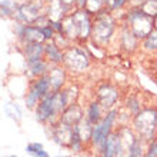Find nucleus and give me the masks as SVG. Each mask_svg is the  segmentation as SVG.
Instances as JSON below:
<instances>
[{
	"mask_svg": "<svg viewBox=\"0 0 157 157\" xmlns=\"http://www.w3.org/2000/svg\"><path fill=\"white\" fill-rule=\"evenodd\" d=\"M63 63L66 64V67L71 71H84L89 67L90 63V57L86 53V50L78 49V47H71L64 53V60Z\"/></svg>",
	"mask_w": 157,
	"mask_h": 157,
	"instance_id": "obj_7",
	"label": "nucleus"
},
{
	"mask_svg": "<svg viewBox=\"0 0 157 157\" xmlns=\"http://www.w3.org/2000/svg\"><path fill=\"white\" fill-rule=\"evenodd\" d=\"M27 64H29V69H30V71H32L33 76L41 77V76L47 75V63H46L43 59L30 60V62H27Z\"/></svg>",
	"mask_w": 157,
	"mask_h": 157,
	"instance_id": "obj_22",
	"label": "nucleus"
},
{
	"mask_svg": "<svg viewBox=\"0 0 157 157\" xmlns=\"http://www.w3.org/2000/svg\"><path fill=\"white\" fill-rule=\"evenodd\" d=\"M144 157H157V140L149 143V147L144 151Z\"/></svg>",
	"mask_w": 157,
	"mask_h": 157,
	"instance_id": "obj_30",
	"label": "nucleus"
},
{
	"mask_svg": "<svg viewBox=\"0 0 157 157\" xmlns=\"http://www.w3.org/2000/svg\"><path fill=\"white\" fill-rule=\"evenodd\" d=\"M59 157H73V156H59Z\"/></svg>",
	"mask_w": 157,
	"mask_h": 157,
	"instance_id": "obj_35",
	"label": "nucleus"
},
{
	"mask_svg": "<svg viewBox=\"0 0 157 157\" xmlns=\"http://www.w3.org/2000/svg\"><path fill=\"white\" fill-rule=\"evenodd\" d=\"M117 132V143H116V154L114 157H127L130 150H132L134 141L137 140V136L134 130L130 127H120L116 130Z\"/></svg>",
	"mask_w": 157,
	"mask_h": 157,
	"instance_id": "obj_8",
	"label": "nucleus"
},
{
	"mask_svg": "<svg viewBox=\"0 0 157 157\" xmlns=\"http://www.w3.org/2000/svg\"><path fill=\"white\" fill-rule=\"evenodd\" d=\"M9 157H16V156H9Z\"/></svg>",
	"mask_w": 157,
	"mask_h": 157,
	"instance_id": "obj_36",
	"label": "nucleus"
},
{
	"mask_svg": "<svg viewBox=\"0 0 157 157\" xmlns=\"http://www.w3.org/2000/svg\"><path fill=\"white\" fill-rule=\"evenodd\" d=\"M121 43H123V47H126V49H134L137 44V37L132 33L130 29H126L123 36H121Z\"/></svg>",
	"mask_w": 157,
	"mask_h": 157,
	"instance_id": "obj_24",
	"label": "nucleus"
},
{
	"mask_svg": "<svg viewBox=\"0 0 157 157\" xmlns=\"http://www.w3.org/2000/svg\"><path fill=\"white\" fill-rule=\"evenodd\" d=\"M73 17H75L76 26H77L78 39H84L86 40L89 36H91L93 21L90 20V13L86 12L84 9H80L76 13H73Z\"/></svg>",
	"mask_w": 157,
	"mask_h": 157,
	"instance_id": "obj_11",
	"label": "nucleus"
},
{
	"mask_svg": "<svg viewBox=\"0 0 157 157\" xmlns=\"http://www.w3.org/2000/svg\"><path fill=\"white\" fill-rule=\"evenodd\" d=\"M41 149H44V147H43V144L36 141V143H30V144H27V147H26V151H27L29 154H33L34 151L41 150Z\"/></svg>",
	"mask_w": 157,
	"mask_h": 157,
	"instance_id": "obj_31",
	"label": "nucleus"
},
{
	"mask_svg": "<svg viewBox=\"0 0 157 157\" xmlns=\"http://www.w3.org/2000/svg\"><path fill=\"white\" fill-rule=\"evenodd\" d=\"M116 143H117V132L114 130V132L110 133V136L106 139L103 147L100 150L99 156L100 157H114V154H116Z\"/></svg>",
	"mask_w": 157,
	"mask_h": 157,
	"instance_id": "obj_18",
	"label": "nucleus"
},
{
	"mask_svg": "<svg viewBox=\"0 0 157 157\" xmlns=\"http://www.w3.org/2000/svg\"><path fill=\"white\" fill-rule=\"evenodd\" d=\"M117 114H119V112H117L116 109H110V110H107L106 116H103V119L100 120L99 123L94 124L90 144L93 146V149H94L97 153H100V150L103 147L106 139H107V137L110 136V133L113 132V124H114V121H116L117 117H119Z\"/></svg>",
	"mask_w": 157,
	"mask_h": 157,
	"instance_id": "obj_2",
	"label": "nucleus"
},
{
	"mask_svg": "<svg viewBox=\"0 0 157 157\" xmlns=\"http://www.w3.org/2000/svg\"><path fill=\"white\" fill-rule=\"evenodd\" d=\"M17 4H13L12 0H2V14L3 16H10L12 13L17 10Z\"/></svg>",
	"mask_w": 157,
	"mask_h": 157,
	"instance_id": "obj_29",
	"label": "nucleus"
},
{
	"mask_svg": "<svg viewBox=\"0 0 157 157\" xmlns=\"http://www.w3.org/2000/svg\"><path fill=\"white\" fill-rule=\"evenodd\" d=\"M19 37L23 40L25 44H27V43H43V40H46L41 29L37 26H23Z\"/></svg>",
	"mask_w": 157,
	"mask_h": 157,
	"instance_id": "obj_14",
	"label": "nucleus"
},
{
	"mask_svg": "<svg viewBox=\"0 0 157 157\" xmlns=\"http://www.w3.org/2000/svg\"><path fill=\"white\" fill-rule=\"evenodd\" d=\"M50 82L47 75L39 77L36 82L30 86L29 93L26 96V106L29 109H36L37 104L40 103V100L50 93Z\"/></svg>",
	"mask_w": 157,
	"mask_h": 157,
	"instance_id": "obj_6",
	"label": "nucleus"
},
{
	"mask_svg": "<svg viewBox=\"0 0 157 157\" xmlns=\"http://www.w3.org/2000/svg\"><path fill=\"white\" fill-rule=\"evenodd\" d=\"M25 54L27 57V62L41 59V56L44 54V46L43 43H27L25 44Z\"/></svg>",
	"mask_w": 157,
	"mask_h": 157,
	"instance_id": "obj_20",
	"label": "nucleus"
},
{
	"mask_svg": "<svg viewBox=\"0 0 157 157\" xmlns=\"http://www.w3.org/2000/svg\"><path fill=\"white\" fill-rule=\"evenodd\" d=\"M44 54L47 56L52 63L54 64H59V63H62L64 60V54L62 53V50L59 47L56 43H47L44 46Z\"/></svg>",
	"mask_w": 157,
	"mask_h": 157,
	"instance_id": "obj_19",
	"label": "nucleus"
},
{
	"mask_svg": "<svg viewBox=\"0 0 157 157\" xmlns=\"http://www.w3.org/2000/svg\"><path fill=\"white\" fill-rule=\"evenodd\" d=\"M139 7L151 17H156L157 16V0H146L143 4H140Z\"/></svg>",
	"mask_w": 157,
	"mask_h": 157,
	"instance_id": "obj_25",
	"label": "nucleus"
},
{
	"mask_svg": "<svg viewBox=\"0 0 157 157\" xmlns=\"http://www.w3.org/2000/svg\"><path fill=\"white\" fill-rule=\"evenodd\" d=\"M47 77H49L50 82V90L52 91H59L62 89V86L64 84V80H66V71L63 70L62 67L54 66L52 70L47 73Z\"/></svg>",
	"mask_w": 157,
	"mask_h": 157,
	"instance_id": "obj_17",
	"label": "nucleus"
},
{
	"mask_svg": "<svg viewBox=\"0 0 157 157\" xmlns=\"http://www.w3.org/2000/svg\"><path fill=\"white\" fill-rule=\"evenodd\" d=\"M63 2H64V3H66L67 6H70V4L76 3V2H77V0H63Z\"/></svg>",
	"mask_w": 157,
	"mask_h": 157,
	"instance_id": "obj_33",
	"label": "nucleus"
},
{
	"mask_svg": "<svg viewBox=\"0 0 157 157\" xmlns=\"http://www.w3.org/2000/svg\"><path fill=\"white\" fill-rule=\"evenodd\" d=\"M52 134H53V140L59 146L70 149L71 137H73V126H69V124L57 120L52 126Z\"/></svg>",
	"mask_w": 157,
	"mask_h": 157,
	"instance_id": "obj_9",
	"label": "nucleus"
},
{
	"mask_svg": "<svg viewBox=\"0 0 157 157\" xmlns=\"http://www.w3.org/2000/svg\"><path fill=\"white\" fill-rule=\"evenodd\" d=\"M143 143L144 140H141L140 137H137V140L134 141L130 153L127 157H144V149H143Z\"/></svg>",
	"mask_w": 157,
	"mask_h": 157,
	"instance_id": "obj_26",
	"label": "nucleus"
},
{
	"mask_svg": "<svg viewBox=\"0 0 157 157\" xmlns=\"http://www.w3.org/2000/svg\"><path fill=\"white\" fill-rule=\"evenodd\" d=\"M133 130L144 141H153L157 130V109H141L136 116H133Z\"/></svg>",
	"mask_w": 157,
	"mask_h": 157,
	"instance_id": "obj_1",
	"label": "nucleus"
},
{
	"mask_svg": "<svg viewBox=\"0 0 157 157\" xmlns=\"http://www.w3.org/2000/svg\"><path fill=\"white\" fill-rule=\"evenodd\" d=\"M32 156H33V157H50V154L47 153L44 149H41V150H37V151H34Z\"/></svg>",
	"mask_w": 157,
	"mask_h": 157,
	"instance_id": "obj_32",
	"label": "nucleus"
},
{
	"mask_svg": "<svg viewBox=\"0 0 157 157\" xmlns=\"http://www.w3.org/2000/svg\"><path fill=\"white\" fill-rule=\"evenodd\" d=\"M16 14L20 21H25L27 25H34L36 20L41 16L40 14V7L34 3H25L20 4L16 10Z\"/></svg>",
	"mask_w": 157,
	"mask_h": 157,
	"instance_id": "obj_12",
	"label": "nucleus"
},
{
	"mask_svg": "<svg viewBox=\"0 0 157 157\" xmlns=\"http://www.w3.org/2000/svg\"><path fill=\"white\" fill-rule=\"evenodd\" d=\"M128 29L137 39H146L154 30V17L146 14L140 7L128 13Z\"/></svg>",
	"mask_w": 157,
	"mask_h": 157,
	"instance_id": "obj_3",
	"label": "nucleus"
},
{
	"mask_svg": "<svg viewBox=\"0 0 157 157\" xmlns=\"http://www.w3.org/2000/svg\"><path fill=\"white\" fill-rule=\"evenodd\" d=\"M117 100H119V91L112 84H103L97 89V101L101 104V107L107 112L110 109H114Z\"/></svg>",
	"mask_w": 157,
	"mask_h": 157,
	"instance_id": "obj_10",
	"label": "nucleus"
},
{
	"mask_svg": "<svg viewBox=\"0 0 157 157\" xmlns=\"http://www.w3.org/2000/svg\"><path fill=\"white\" fill-rule=\"evenodd\" d=\"M50 2H52V0H50Z\"/></svg>",
	"mask_w": 157,
	"mask_h": 157,
	"instance_id": "obj_37",
	"label": "nucleus"
},
{
	"mask_svg": "<svg viewBox=\"0 0 157 157\" xmlns=\"http://www.w3.org/2000/svg\"><path fill=\"white\" fill-rule=\"evenodd\" d=\"M156 140H157V139H156Z\"/></svg>",
	"mask_w": 157,
	"mask_h": 157,
	"instance_id": "obj_38",
	"label": "nucleus"
},
{
	"mask_svg": "<svg viewBox=\"0 0 157 157\" xmlns=\"http://www.w3.org/2000/svg\"><path fill=\"white\" fill-rule=\"evenodd\" d=\"M93 128H94V124L87 119V116H84L75 126V132L78 134V137L82 139V141L84 144H90L91 136H93Z\"/></svg>",
	"mask_w": 157,
	"mask_h": 157,
	"instance_id": "obj_16",
	"label": "nucleus"
},
{
	"mask_svg": "<svg viewBox=\"0 0 157 157\" xmlns=\"http://www.w3.org/2000/svg\"><path fill=\"white\" fill-rule=\"evenodd\" d=\"M83 117H84L83 109L80 107L77 103H73V104H69V106L64 109V112L62 113V116H60L59 120L63 121V123L69 124V126H73V127H75Z\"/></svg>",
	"mask_w": 157,
	"mask_h": 157,
	"instance_id": "obj_13",
	"label": "nucleus"
},
{
	"mask_svg": "<svg viewBox=\"0 0 157 157\" xmlns=\"http://www.w3.org/2000/svg\"><path fill=\"white\" fill-rule=\"evenodd\" d=\"M4 113H6L10 119L16 120V121H19V120L21 119V112H20V109L17 107L16 104L7 103L6 106H4Z\"/></svg>",
	"mask_w": 157,
	"mask_h": 157,
	"instance_id": "obj_27",
	"label": "nucleus"
},
{
	"mask_svg": "<svg viewBox=\"0 0 157 157\" xmlns=\"http://www.w3.org/2000/svg\"><path fill=\"white\" fill-rule=\"evenodd\" d=\"M101 109L103 107H101V104H100L97 100H96V101H91V103L89 104L86 116L93 124H97L100 120L103 119V117H101Z\"/></svg>",
	"mask_w": 157,
	"mask_h": 157,
	"instance_id": "obj_21",
	"label": "nucleus"
},
{
	"mask_svg": "<svg viewBox=\"0 0 157 157\" xmlns=\"http://www.w3.org/2000/svg\"><path fill=\"white\" fill-rule=\"evenodd\" d=\"M154 29H156V30H157V16H156V17H154Z\"/></svg>",
	"mask_w": 157,
	"mask_h": 157,
	"instance_id": "obj_34",
	"label": "nucleus"
},
{
	"mask_svg": "<svg viewBox=\"0 0 157 157\" xmlns=\"http://www.w3.org/2000/svg\"><path fill=\"white\" fill-rule=\"evenodd\" d=\"M104 4H106V0H87L83 9L90 14H97V13L103 12L101 9H103Z\"/></svg>",
	"mask_w": 157,
	"mask_h": 157,
	"instance_id": "obj_23",
	"label": "nucleus"
},
{
	"mask_svg": "<svg viewBox=\"0 0 157 157\" xmlns=\"http://www.w3.org/2000/svg\"><path fill=\"white\" fill-rule=\"evenodd\" d=\"M113 32H114V20L109 13L100 12L96 14L93 26H91V36L97 44H107Z\"/></svg>",
	"mask_w": 157,
	"mask_h": 157,
	"instance_id": "obj_4",
	"label": "nucleus"
},
{
	"mask_svg": "<svg viewBox=\"0 0 157 157\" xmlns=\"http://www.w3.org/2000/svg\"><path fill=\"white\" fill-rule=\"evenodd\" d=\"M34 112H36V120L40 123H52L53 126L60 119L57 110H56V106H54L53 91H50L49 94L40 100V103L34 109Z\"/></svg>",
	"mask_w": 157,
	"mask_h": 157,
	"instance_id": "obj_5",
	"label": "nucleus"
},
{
	"mask_svg": "<svg viewBox=\"0 0 157 157\" xmlns=\"http://www.w3.org/2000/svg\"><path fill=\"white\" fill-rule=\"evenodd\" d=\"M144 47L147 50H157V30L156 29L144 39Z\"/></svg>",
	"mask_w": 157,
	"mask_h": 157,
	"instance_id": "obj_28",
	"label": "nucleus"
},
{
	"mask_svg": "<svg viewBox=\"0 0 157 157\" xmlns=\"http://www.w3.org/2000/svg\"><path fill=\"white\" fill-rule=\"evenodd\" d=\"M69 6H67L63 0H52L49 6V13H47V17L50 19L52 23H59V21H63V19L66 17V12Z\"/></svg>",
	"mask_w": 157,
	"mask_h": 157,
	"instance_id": "obj_15",
	"label": "nucleus"
}]
</instances>
